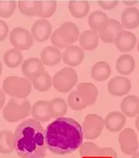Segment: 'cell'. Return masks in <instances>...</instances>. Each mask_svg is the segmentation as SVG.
I'll use <instances>...</instances> for the list:
<instances>
[{
	"mask_svg": "<svg viewBox=\"0 0 139 158\" xmlns=\"http://www.w3.org/2000/svg\"><path fill=\"white\" fill-rule=\"evenodd\" d=\"M47 149L56 155L76 152L83 143L81 125L71 118H55L45 131Z\"/></svg>",
	"mask_w": 139,
	"mask_h": 158,
	"instance_id": "obj_1",
	"label": "cell"
},
{
	"mask_svg": "<svg viewBox=\"0 0 139 158\" xmlns=\"http://www.w3.org/2000/svg\"><path fill=\"white\" fill-rule=\"evenodd\" d=\"M15 149L20 158H45L46 156V135L41 123L28 118L16 128Z\"/></svg>",
	"mask_w": 139,
	"mask_h": 158,
	"instance_id": "obj_2",
	"label": "cell"
},
{
	"mask_svg": "<svg viewBox=\"0 0 139 158\" xmlns=\"http://www.w3.org/2000/svg\"><path fill=\"white\" fill-rule=\"evenodd\" d=\"M3 92L9 96L18 99H24L30 94L32 84L25 77L10 76L4 79L3 83Z\"/></svg>",
	"mask_w": 139,
	"mask_h": 158,
	"instance_id": "obj_3",
	"label": "cell"
},
{
	"mask_svg": "<svg viewBox=\"0 0 139 158\" xmlns=\"http://www.w3.org/2000/svg\"><path fill=\"white\" fill-rule=\"evenodd\" d=\"M30 113V103L26 98L18 99L12 98L4 107L3 115L7 121L15 123L27 118Z\"/></svg>",
	"mask_w": 139,
	"mask_h": 158,
	"instance_id": "obj_4",
	"label": "cell"
},
{
	"mask_svg": "<svg viewBox=\"0 0 139 158\" xmlns=\"http://www.w3.org/2000/svg\"><path fill=\"white\" fill-rule=\"evenodd\" d=\"M78 76L76 71L70 67H64L56 73L52 78V84L56 91L68 93L76 85Z\"/></svg>",
	"mask_w": 139,
	"mask_h": 158,
	"instance_id": "obj_5",
	"label": "cell"
},
{
	"mask_svg": "<svg viewBox=\"0 0 139 158\" xmlns=\"http://www.w3.org/2000/svg\"><path fill=\"white\" fill-rule=\"evenodd\" d=\"M105 126V122L101 116L90 114L85 116L82 124V131L84 138L86 140H95L99 136Z\"/></svg>",
	"mask_w": 139,
	"mask_h": 158,
	"instance_id": "obj_6",
	"label": "cell"
},
{
	"mask_svg": "<svg viewBox=\"0 0 139 158\" xmlns=\"http://www.w3.org/2000/svg\"><path fill=\"white\" fill-rule=\"evenodd\" d=\"M9 40L13 46L18 50H29L34 44L32 34L27 30L21 27L13 29L9 34Z\"/></svg>",
	"mask_w": 139,
	"mask_h": 158,
	"instance_id": "obj_7",
	"label": "cell"
},
{
	"mask_svg": "<svg viewBox=\"0 0 139 158\" xmlns=\"http://www.w3.org/2000/svg\"><path fill=\"white\" fill-rule=\"evenodd\" d=\"M121 152L126 155H133L138 149L137 135L133 129L126 128L119 135Z\"/></svg>",
	"mask_w": 139,
	"mask_h": 158,
	"instance_id": "obj_8",
	"label": "cell"
},
{
	"mask_svg": "<svg viewBox=\"0 0 139 158\" xmlns=\"http://www.w3.org/2000/svg\"><path fill=\"white\" fill-rule=\"evenodd\" d=\"M123 31L120 22L114 19H107L99 29V37L106 43H113L117 35Z\"/></svg>",
	"mask_w": 139,
	"mask_h": 158,
	"instance_id": "obj_9",
	"label": "cell"
},
{
	"mask_svg": "<svg viewBox=\"0 0 139 158\" xmlns=\"http://www.w3.org/2000/svg\"><path fill=\"white\" fill-rule=\"evenodd\" d=\"M21 71L24 76L32 82L46 73L45 65L40 61V59L36 57H31L25 60L22 64Z\"/></svg>",
	"mask_w": 139,
	"mask_h": 158,
	"instance_id": "obj_10",
	"label": "cell"
},
{
	"mask_svg": "<svg viewBox=\"0 0 139 158\" xmlns=\"http://www.w3.org/2000/svg\"><path fill=\"white\" fill-rule=\"evenodd\" d=\"M81 156H112V158H117V152L110 147L100 148L92 142L82 143L79 149Z\"/></svg>",
	"mask_w": 139,
	"mask_h": 158,
	"instance_id": "obj_11",
	"label": "cell"
},
{
	"mask_svg": "<svg viewBox=\"0 0 139 158\" xmlns=\"http://www.w3.org/2000/svg\"><path fill=\"white\" fill-rule=\"evenodd\" d=\"M76 94L81 99L85 107L93 105L98 96V89L97 86L91 82H82L76 87Z\"/></svg>",
	"mask_w": 139,
	"mask_h": 158,
	"instance_id": "obj_12",
	"label": "cell"
},
{
	"mask_svg": "<svg viewBox=\"0 0 139 158\" xmlns=\"http://www.w3.org/2000/svg\"><path fill=\"white\" fill-rule=\"evenodd\" d=\"M132 84L130 80L127 77L117 76L112 78L107 83L108 92L113 96L121 97L127 94L131 90Z\"/></svg>",
	"mask_w": 139,
	"mask_h": 158,
	"instance_id": "obj_13",
	"label": "cell"
},
{
	"mask_svg": "<svg viewBox=\"0 0 139 158\" xmlns=\"http://www.w3.org/2000/svg\"><path fill=\"white\" fill-rule=\"evenodd\" d=\"M52 33L51 24L46 19H38L32 26L31 34L34 39L38 42L46 41L50 37Z\"/></svg>",
	"mask_w": 139,
	"mask_h": 158,
	"instance_id": "obj_14",
	"label": "cell"
},
{
	"mask_svg": "<svg viewBox=\"0 0 139 158\" xmlns=\"http://www.w3.org/2000/svg\"><path fill=\"white\" fill-rule=\"evenodd\" d=\"M114 43L119 52H131L136 46L137 37L130 31H122L118 34Z\"/></svg>",
	"mask_w": 139,
	"mask_h": 158,
	"instance_id": "obj_15",
	"label": "cell"
},
{
	"mask_svg": "<svg viewBox=\"0 0 139 158\" xmlns=\"http://www.w3.org/2000/svg\"><path fill=\"white\" fill-rule=\"evenodd\" d=\"M85 53L81 47L77 46H68L63 52V61L70 67H77L81 63Z\"/></svg>",
	"mask_w": 139,
	"mask_h": 158,
	"instance_id": "obj_16",
	"label": "cell"
},
{
	"mask_svg": "<svg viewBox=\"0 0 139 158\" xmlns=\"http://www.w3.org/2000/svg\"><path fill=\"white\" fill-rule=\"evenodd\" d=\"M59 35L67 46L75 43L80 38V31L76 24L72 22H66L58 29Z\"/></svg>",
	"mask_w": 139,
	"mask_h": 158,
	"instance_id": "obj_17",
	"label": "cell"
},
{
	"mask_svg": "<svg viewBox=\"0 0 139 158\" xmlns=\"http://www.w3.org/2000/svg\"><path fill=\"white\" fill-rule=\"evenodd\" d=\"M31 114L37 121L48 122L52 118L50 101L39 100L35 102L31 109Z\"/></svg>",
	"mask_w": 139,
	"mask_h": 158,
	"instance_id": "obj_18",
	"label": "cell"
},
{
	"mask_svg": "<svg viewBox=\"0 0 139 158\" xmlns=\"http://www.w3.org/2000/svg\"><path fill=\"white\" fill-rule=\"evenodd\" d=\"M105 126L111 132H118L126 124V116L124 114L117 111H113L106 115L105 118Z\"/></svg>",
	"mask_w": 139,
	"mask_h": 158,
	"instance_id": "obj_19",
	"label": "cell"
},
{
	"mask_svg": "<svg viewBox=\"0 0 139 158\" xmlns=\"http://www.w3.org/2000/svg\"><path fill=\"white\" fill-rule=\"evenodd\" d=\"M121 25L123 27L133 30L139 26V10L137 8L130 7L123 10L121 16Z\"/></svg>",
	"mask_w": 139,
	"mask_h": 158,
	"instance_id": "obj_20",
	"label": "cell"
},
{
	"mask_svg": "<svg viewBox=\"0 0 139 158\" xmlns=\"http://www.w3.org/2000/svg\"><path fill=\"white\" fill-rule=\"evenodd\" d=\"M61 60V52L54 46H46L40 52V61L46 66L54 67Z\"/></svg>",
	"mask_w": 139,
	"mask_h": 158,
	"instance_id": "obj_21",
	"label": "cell"
},
{
	"mask_svg": "<svg viewBox=\"0 0 139 158\" xmlns=\"http://www.w3.org/2000/svg\"><path fill=\"white\" fill-rule=\"evenodd\" d=\"M19 11L26 16H39L42 9V3L39 0H19Z\"/></svg>",
	"mask_w": 139,
	"mask_h": 158,
	"instance_id": "obj_22",
	"label": "cell"
},
{
	"mask_svg": "<svg viewBox=\"0 0 139 158\" xmlns=\"http://www.w3.org/2000/svg\"><path fill=\"white\" fill-rule=\"evenodd\" d=\"M99 38V34L97 31L92 30L85 31L80 35V46L86 51H93L98 46Z\"/></svg>",
	"mask_w": 139,
	"mask_h": 158,
	"instance_id": "obj_23",
	"label": "cell"
},
{
	"mask_svg": "<svg viewBox=\"0 0 139 158\" xmlns=\"http://www.w3.org/2000/svg\"><path fill=\"white\" fill-rule=\"evenodd\" d=\"M122 114L128 117H135L139 114V98L135 95H129L124 98L121 103Z\"/></svg>",
	"mask_w": 139,
	"mask_h": 158,
	"instance_id": "obj_24",
	"label": "cell"
},
{
	"mask_svg": "<svg viewBox=\"0 0 139 158\" xmlns=\"http://www.w3.org/2000/svg\"><path fill=\"white\" fill-rule=\"evenodd\" d=\"M68 7L71 15L76 19L84 18L90 11V3L85 0H71Z\"/></svg>",
	"mask_w": 139,
	"mask_h": 158,
	"instance_id": "obj_25",
	"label": "cell"
},
{
	"mask_svg": "<svg viewBox=\"0 0 139 158\" xmlns=\"http://www.w3.org/2000/svg\"><path fill=\"white\" fill-rule=\"evenodd\" d=\"M15 149L14 134L9 131H0V153L9 154Z\"/></svg>",
	"mask_w": 139,
	"mask_h": 158,
	"instance_id": "obj_26",
	"label": "cell"
},
{
	"mask_svg": "<svg viewBox=\"0 0 139 158\" xmlns=\"http://www.w3.org/2000/svg\"><path fill=\"white\" fill-rule=\"evenodd\" d=\"M135 59L131 55L124 54L117 60L116 69L122 75H129L135 69Z\"/></svg>",
	"mask_w": 139,
	"mask_h": 158,
	"instance_id": "obj_27",
	"label": "cell"
},
{
	"mask_svg": "<svg viewBox=\"0 0 139 158\" xmlns=\"http://www.w3.org/2000/svg\"><path fill=\"white\" fill-rule=\"evenodd\" d=\"M111 67L106 61H98L91 68V77L97 82L106 81L111 75Z\"/></svg>",
	"mask_w": 139,
	"mask_h": 158,
	"instance_id": "obj_28",
	"label": "cell"
},
{
	"mask_svg": "<svg viewBox=\"0 0 139 158\" xmlns=\"http://www.w3.org/2000/svg\"><path fill=\"white\" fill-rule=\"evenodd\" d=\"M3 61L9 68L18 67L23 61V55L20 50L16 48L10 49L3 55Z\"/></svg>",
	"mask_w": 139,
	"mask_h": 158,
	"instance_id": "obj_29",
	"label": "cell"
},
{
	"mask_svg": "<svg viewBox=\"0 0 139 158\" xmlns=\"http://www.w3.org/2000/svg\"><path fill=\"white\" fill-rule=\"evenodd\" d=\"M50 113L52 118H61L66 114L68 105L66 101L61 98H56L50 101Z\"/></svg>",
	"mask_w": 139,
	"mask_h": 158,
	"instance_id": "obj_30",
	"label": "cell"
},
{
	"mask_svg": "<svg viewBox=\"0 0 139 158\" xmlns=\"http://www.w3.org/2000/svg\"><path fill=\"white\" fill-rule=\"evenodd\" d=\"M107 19H108L107 15L102 11H100V10L94 11L91 13L88 18V24L92 31L97 32Z\"/></svg>",
	"mask_w": 139,
	"mask_h": 158,
	"instance_id": "obj_31",
	"label": "cell"
},
{
	"mask_svg": "<svg viewBox=\"0 0 139 158\" xmlns=\"http://www.w3.org/2000/svg\"><path fill=\"white\" fill-rule=\"evenodd\" d=\"M34 88L39 92H46L51 88L52 78L48 73H43L42 75L39 76L32 82Z\"/></svg>",
	"mask_w": 139,
	"mask_h": 158,
	"instance_id": "obj_32",
	"label": "cell"
},
{
	"mask_svg": "<svg viewBox=\"0 0 139 158\" xmlns=\"http://www.w3.org/2000/svg\"><path fill=\"white\" fill-rule=\"evenodd\" d=\"M16 3L14 0H0V17L7 19L12 16L16 9Z\"/></svg>",
	"mask_w": 139,
	"mask_h": 158,
	"instance_id": "obj_33",
	"label": "cell"
},
{
	"mask_svg": "<svg viewBox=\"0 0 139 158\" xmlns=\"http://www.w3.org/2000/svg\"><path fill=\"white\" fill-rule=\"evenodd\" d=\"M42 3V9L39 17H41L43 19L50 18L54 15L57 8V2L54 0H44Z\"/></svg>",
	"mask_w": 139,
	"mask_h": 158,
	"instance_id": "obj_34",
	"label": "cell"
},
{
	"mask_svg": "<svg viewBox=\"0 0 139 158\" xmlns=\"http://www.w3.org/2000/svg\"><path fill=\"white\" fill-rule=\"evenodd\" d=\"M68 104L74 110H82L86 108L81 99L76 94V91H73L68 97Z\"/></svg>",
	"mask_w": 139,
	"mask_h": 158,
	"instance_id": "obj_35",
	"label": "cell"
},
{
	"mask_svg": "<svg viewBox=\"0 0 139 158\" xmlns=\"http://www.w3.org/2000/svg\"><path fill=\"white\" fill-rule=\"evenodd\" d=\"M51 42L52 44L54 45V47L57 49H63L68 46L66 43L64 42L63 40H62V38L61 37V35H59V31H58V29L56 31H54V33L52 34Z\"/></svg>",
	"mask_w": 139,
	"mask_h": 158,
	"instance_id": "obj_36",
	"label": "cell"
},
{
	"mask_svg": "<svg viewBox=\"0 0 139 158\" xmlns=\"http://www.w3.org/2000/svg\"><path fill=\"white\" fill-rule=\"evenodd\" d=\"M97 3H99L103 9L105 10H112L118 4L117 0H98Z\"/></svg>",
	"mask_w": 139,
	"mask_h": 158,
	"instance_id": "obj_37",
	"label": "cell"
},
{
	"mask_svg": "<svg viewBox=\"0 0 139 158\" xmlns=\"http://www.w3.org/2000/svg\"><path fill=\"white\" fill-rule=\"evenodd\" d=\"M9 26L2 19H0V41H3L6 39L9 35Z\"/></svg>",
	"mask_w": 139,
	"mask_h": 158,
	"instance_id": "obj_38",
	"label": "cell"
},
{
	"mask_svg": "<svg viewBox=\"0 0 139 158\" xmlns=\"http://www.w3.org/2000/svg\"><path fill=\"white\" fill-rule=\"evenodd\" d=\"M4 103H5V94L0 88V110L4 106Z\"/></svg>",
	"mask_w": 139,
	"mask_h": 158,
	"instance_id": "obj_39",
	"label": "cell"
},
{
	"mask_svg": "<svg viewBox=\"0 0 139 158\" xmlns=\"http://www.w3.org/2000/svg\"><path fill=\"white\" fill-rule=\"evenodd\" d=\"M122 3H124L125 5H133V4L137 3V1H126V0H124V1H122Z\"/></svg>",
	"mask_w": 139,
	"mask_h": 158,
	"instance_id": "obj_40",
	"label": "cell"
},
{
	"mask_svg": "<svg viewBox=\"0 0 139 158\" xmlns=\"http://www.w3.org/2000/svg\"><path fill=\"white\" fill-rule=\"evenodd\" d=\"M135 125H136L137 131H139V115H138V117L136 118V120H135Z\"/></svg>",
	"mask_w": 139,
	"mask_h": 158,
	"instance_id": "obj_41",
	"label": "cell"
},
{
	"mask_svg": "<svg viewBox=\"0 0 139 158\" xmlns=\"http://www.w3.org/2000/svg\"><path fill=\"white\" fill-rule=\"evenodd\" d=\"M132 158H139V152H136L135 154H133Z\"/></svg>",
	"mask_w": 139,
	"mask_h": 158,
	"instance_id": "obj_42",
	"label": "cell"
},
{
	"mask_svg": "<svg viewBox=\"0 0 139 158\" xmlns=\"http://www.w3.org/2000/svg\"><path fill=\"white\" fill-rule=\"evenodd\" d=\"M2 72H3V66H2V63H1V61H0V76H1V74H2Z\"/></svg>",
	"mask_w": 139,
	"mask_h": 158,
	"instance_id": "obj_43",
	"label": "cell"
},
{
	"mask_svg": "<svg viewBox=\"0 0 139 158\" xmlns=\"http://www.w3.org/2000/svg\"><path fill=\"white\" fill-rule=\"evenodd\" d=\"M137 51H138V52H139V42H138V44H137Z\"/></svg>",
	"mask_w": 139,
	"mask_h": 158,
	"instance_id": "obj_44",
	"label": "cell"
},
{
	"mask_svg": "<svg viewBox=\"0 0 139 158\" xmlns=\"http://www.w3.org/2000/svg\"><path fill=\"white\" fill-rule=\"evenodd\" d=\"M138 145H139V143H138Z\"/></svg>",
	"mask_w": 139,
	"mask_h": 158,
	"instance_id": "obj_45",
	"label": "cell"
}]
</instances>
